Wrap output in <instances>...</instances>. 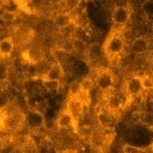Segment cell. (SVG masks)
Here are the masks:
<instances>
[{
  "label": "cell",
  "instance_id": "cell-1",
  "mask_svg": "<svg viewBox=\"0 0 153 153\" xmlns=\"http://www.w3.org/2000/svg\"><path fill=\"white\" fill-rule=\"evenodd\" d=\"M26 122L31 129H37L44 123V117L40 112L35 110L30 111L26 116Z\"/></svg>",
  "mask_w": 153,
  "mask_h": 153
},
{
  "label": "cell",
  "instance_id": "cell-2",
  "mask_svg": "<svg viewBox=\"0 0 153 153\" xmlns=\"http://www.w3.org/2000/svg\"><path fill=\"white\" fill-rule=\"evenodd\" d=\"M124 47V42L121 36L114 35L108 40L107 50L112 55H118Z\"/></svg>",
  "mask_w": 153,
  "mask_h": 153
},
{
  "label": "cell",
  "instance_id": "cell-3",
  "mask_svg": "<svg viewBox=\"0 0 153 153\" xmlns=\"http://www.w3.org/2000/svg\"><path fill=\"white\" fill-rule=\"evenodd\" d=\"M129 12L125 7H117L112 13V20L115 24L123 25L128 22Z\"/></svg>",
  "mask_w": 153,
  "mask_h": 153
},
{
  "label": "cell",
  "instance_id": "cell-4",
  "mask_svg": "<svg viewBox=\"0 0 153 153\" xmlns=\"http://www.w3.org/2000/svg\"><path fill=\"white\" fill-rule=\"evenodd\" d=\"M97 86L102 90H108L114 85V79L109 73H102L96 79Z\"/></svg>",
  "mask_w": 153,
  "mask_h": 153
},
{
  "label": "cell",
  "instance_id": "cell-5",
  "mask_svg": "<svg viewBox=\"0 0 153 153\" xmlns=\"http://www.w3.org/2000/svg\"><path fill=\"white\" fill-rule=\"evenodd\" d=\"M149 47L148 41L144 37H137L132 43L131 49L136 54H142L146 52Z\"/></svg>",
  "mask_w": 153,
  "mask_h": 153
},
{
  "label": "cell",
  "instance_id": "cell-6",
  "mask_svg": "<svg viewBox=\"0 0 153 153\" xmlns=\"http://www.w3.org/2000/svg\"><path fill=\"white\" fill-rule=\"evenodd\" d=\"M127 89L131 95H136L142 92L143 88L141 77H133L130 79L127 85Z\"/></svg>",
  "mask_w": 153,
  "mask_h": 153
},
{
  "label": "cell",
  "instance_id": "cell-7",
  "mask_svg": "<svg viewBox=\"0 0 153 153\" xmlns=\"http://www.w3.org/2000/svg\"><path fill=\"white\" fill-rule=\"evenodd\" d=\"M83 110V102L80 100H73L68 103V112L71 114L73 118H78Z\"/></svg>",
  "mask_w": 153,
  "mask_h": 153
},
{
  "label": "cell",
  "instance_id": "cell-8",
  "mask_svg": "<svg viewBox=\"0 0 153 153\" xmlns=\"http://www.w3.org/2000/svg\"><path fill=\"white\" fill-rule=\"evenodd\" d=\"M14 44L12 37H7L1 41L0 42V52H1V57L5 58L8 56L12 51L13 50Z\"/></svg>",
  "mask_w": 153,
  "mask_h": 153
},
{
  "label": "cell",
  "instance_id": "cell-9",
  "mask_svg": "<svg viewBox=\"0 0 153 153\" xmlns=\"http://www.w3.org/2000/svg\"><path fill=\"white\" fill-rule=\"evenodd\" d=\"M63 75V71L60 64H54L51 65L48 71L46 72V79H57L59 80Z\"/></svg>",
  "mask_w": 153,
  "mask_h": 153
},
{
  "label": "cell",
  "instance_id": "cell-10",
  "mask_svg": "<svg viewBox=\"0 0 153 153\" xmlns=\"http://www.w3.org/2000/svg\"><path fill=\"white\" fill-rule=\"evenodd\" d=\"M74 118L69 112H63L57 119V125L61 128H66L73 123Z\"/></svg>",
  "mask_w": 153,
  "mask_h": 153
},
{
  "label": "cell",
  "instance_id": "cell-11",
  "mask_svg": "<svg viewBox=\"0 0 153 153\" xmlns=\"http://www.w3.org/2000/svg\"><path fill=\"white\" fill-rule=\"evenodd\" d=\"M71 18L67 13H61L57 15L55 18V23L60 28H65L71 24Z\"/></svg>",
  "mask_w": 153,
  "mask_h": 153
},
{
  "label": "cell",
  "instance_id": "cell-12",
  "mask_svg": "<svg viewBox=\"0 0 153 153\" xmlns=\"http://www.w3.org/2000/svg\"><path fill=\"white\" fill-rule=\"evenodd\" d=\"M102 52V47L98 43H94L88 47L87 49V55L91 59H96L100 56Z\"/></svg>",
  "mask_w": 153,
  "mask_h": 153
},
{
  "label": "cell",
  "instance_id": "cell-13",
  "mask_svg": "<svg viewBox=\"0 0 153 153\" xmlns=\"http://www.w3.org/2000/svg\"><path fill=\"white\" fill-rule=\"evenodd\" d=\"M108 107L113 111L118 110L122 107V100L117 95H112L108 100Z\"/></svg>",
  "mask_w": 153,
  "mask_h": 153
},
{
  "label": "cell",
  "instance_id": "cell-14",
  "mask_svg": "<svg viewBox=\"0 0 153 153\" xmlns=\"http://www.w3.org/2000/svg\"><path fill=\"white\" fill-rule=\"evenodd\" d=\"M43 85L48 92H55L60 87V82L57 79H44Z\"/></svg>",
  "mask_w": 153,
  "mask_h": 153
},
{
  "label": "cell",
  "instance_id": "cell-15",
  "mask_svg": "<svg viewBox=\"0 0 153 153\" xmlns=\"http://www.w3.org/2000/svg\"><path fill=\"white\" fill-rule=\"evenodd\" d=\"M143 89L150 90L153 89V77L150 75H143L141 77Z\"/></svg>",
  "mask_w": 153,
  "mask_h": 153
},
{
  "label": "cell",
  "instance_id": "cell-16",
  "mask_svg": "<svg viewBox=\"0 0 153 153\" xmlns=\"http://www.w3.org/2000/svg\"><path fill=\"white\" fill-rule=\"evenodd\" d=\"M143 123L146 128L153 129V111H149L144 114L143 117Z\"/></svg>",
  "mask_w": 153,
  "mask_h": 153
},
{
  "label": "cell",
  "instance_id": "cell-17",
  "mask_svg": "<svg viewBox=\"0 0 153 153\" xmlns=\"http://www.w3.org/2000/svg\"><path fill=\"white\" fill-rule=\"evenodd\" d=\"M69 90H70V94H71L72 96L77 97L79 94V93L82 91L80 83H79L77 81H73L70 85Z\"/></svg>",
  "mask_w": 153,
  "mask_h": 153
},
{
  "label": "cell",
  "instance_id": "cell-18",
  "mask_svg": "<svg viewBox=\"0 0 153 153\" xmlns=\"http://www.w3.org/2000/svg\"><path fill=\"white\" fill-rule=\"evenodd\" d=\"M142 9L145 13V14L152 17L153 16V1L147 0L142 5Z\"/></svg>",
  "mask_w": 153,
  "mask_h": 153
},
{
  "label": "cell",
  "instance_id": "cell-19",
  "mask_svg": "<svg viewBox=\"0 0 153 153\" xmlns=\"http://www.w3.org/2000/svg\"><path fill=\"white\" fill-rule=\"evenodd\" d=\"M80 85H81V89L83 91L89 92L94 86V81L90 78H85L82 80Z\"/></svg>",
  "mask_w": 153,
  "mask_h": 153
},
{
  "label": "cell",
  "instance_id": "cell-20",
  "mask_svg": "<svg viewBox=\"0 0 153 153\" xmlns=\"http://www.w3.org/2000/svg\"><path fill=\"white\" fill-rule=\"evenodd\" d=\"M61 50L65 51V53H71L72 51H75V46H74V43L73 41H65L61 44Z\"/></svg>",
  "mask_w": 153,
  "mask_h": 153
},
{
  "label": "cell",
  "instance_id": "cell-21",
  "mask_svg": "<svg viewBox=\"0 0 153 153\" xmlns=\"http://www.w3.org/2000/svg\"><path fill=\"white\" fill-rule=\"evenodd\" d=\"M17 14L13 11H5L2 14V19L4 22H13L16 20Z\"/></svg>",
  "mask_w": 153,
  "mask_h": 153
},
{
  "label": "cell",
  "instance_id": "cell-22",
  "mask_svg": "<svg viewBox=\"0 0 153 153\" xmlns=\"http://www.w3.org/2000/svg\"><path fill=\"white\" fill-rule=\"evenodd\" d=\"M74 35H75V38H78L85 42V38L87 36V33L80 27H76L74 29Z\"/></svg>",
  "mask_w": 153,
  "mask_h": 153
},
{
  "label": "cell",
  "instance_id": "cell-23",
  "mask_svg": "<svg viewBox=\"0 0 153 153\" xmlns=\"http://www.w3.org/2000/svg\"><path fill=\"white\" fill-rule=\"evenodd\" d=\"M73 43H74V46H75V51H85L86 49L85 42L84 41H82L80 39H78V38H75L73 40Z\"/></svg>",
  "mask_w": 153,
  "mask_h": 153
},
{
  "label": "cell",
  "instance_id": "cell-24",
  "mask_svg": "<svg viewBox=\"0 0 153 153\" xmlns=\"http://www.w3.org/2000/svg\"><path fill=\"white\" fill-rule=\"evenodd\" d=\"M65 6L71 10H74L76 7H79L80 4V0H65Z\"/></svg>",
  "mask_w": 153,
  "mask_h": 153
},
{
  "label": "cell",
  "instance_id": "cell-25",
  "mask_svg": "<svg viewBox=\"0 0 153 153\" xmlns=\"http://www.w3.org/2000/svg\"><path fill=\"white\" fill-rule=\"evenodd\" d=\"M38 70H39V68H38V65H36V62L31 61L29 63L28 66H27V72L29 74H32V75L36 74L38 72Z\"/></svg>",
  "mask_w": 153,
  "mask_h": 153
},
{
  "label": "cell",
  "instance_id": "cell-26",
  "mask_svg": "<svg viewBox=\"0 0 153 153\" xmlns=\"http://www.w3.org/2000/svg\"><path fill=\"white\" fill-rule=\"evenodd\" d=\"M29 54H30V57L32 58V61H33V62H37L42 58V52H40L36 50L33 51L32 52H30Z\"/></svg>",
  "mask_w": 153,
  "mask_h": 153
},
{
  "label": "cell",
  "instance_id": "cell-27",
  "mask_svg": "<svg viewBox=\"0 0 153 153\" xmlns=\"http://www.w3.org/2000/svg\"><path fill=\"white\" fill-rule=\"evenodd\" d=\"M33 1V4H36V5H40V4H42L43 0H32Z\"/></svg>",
  "mask_w": 153,
  "mask_h": 153
},
{
  "label": "cell",
  "instance_id": "cell-28",
  "mask_svg": "<svg viewBox=\"0 0 153 153\" xmlns=\"http://www.w3.org/2000/svg\"><path fill=\"white\" fill-rule=\"evenodd\" d=\"M50 1L52 4H59V3H61L62 0H50Z\"/></svg>",
  "mask_w": 153,
  "mask_h": 153
},
{
  "label": "cell",
  "instance_id": "cell-29",
  "mask_svg": "<svg viewBox=\"0 0 153 153\" xmlns=\"http://www.w3.org/2000/svg\"><path fill=\"white\" fill-rule=\"evenodd\" d=\"M152 39H153V35H152Z\"/></svg>",
  "mask_w": 153,
  "mask_h": 153
}]
</instances>
